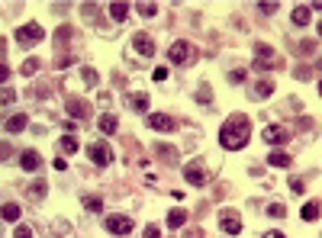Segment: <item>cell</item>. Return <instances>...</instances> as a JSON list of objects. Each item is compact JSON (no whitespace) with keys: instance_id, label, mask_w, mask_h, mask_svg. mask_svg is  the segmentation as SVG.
Wrapping results in <instances>:
<instances>
[{"instance_id":"cell-1","label":"cell","mask_w":322,"mask_h":238,"mask_svg":"<svg viewBox=\"0 0 322 238\" xmlns=\"http://www.w3.org/2000/svg\"><path fill=\"white\" fill-rule=\"evenodd\" d=\"M248 135H251V119L245 113H236V116L225 119V126L219 132V145L229 148V152H239V148H245Z\"/></svg>"},{"instance_id":"cell-2","label":"cell","mask_w":322,"mask_h":238,"mask_svg":"<svg viewBox=\"0 0 322 238\" xmlns=\"http://www.w3.org/2000/svg\"><path fill=\"white\" fill-rule=\"evenodd\" d=\"M190 58H194V45H190L187 39L171 42V49H168V61H171V65H187Z\"/></svg>"},{"instance_id":"cell-3","label":"cell","mask_w":322,"mask_h":238,"mask_svg":"<svg viewBox=\"0 0 322 238\" xmlns=\"http://www.w3.org/2000/svg\"><path fill=\"white\" fill-rule=\"evenodd\" d=\"M45 39V26L39 23H26V26H16V42H23V45H32V42Z\"/></svg>"},{"instance_id":"cell-4","label":"cell","mask_w":322,"mask_h":238,"mask_svg":"<svg viewBox=\"0 0 322 238\" xmlns=\"http://www.w3.org/2000/svg\"><path fill=\"white\" fill-rule=\"evenodd\" d=\"M87 155H90V161L97 167H107L113 161V148L107 142H90V145H87Z\"/></svg>"},{"instance_id":"cell-5","label":"cell","mask_w":322,"mask_h":238,"mask_svg":"<svg viewBox=\"0 0 322 238\" xmlns=\"http://www.w3.org/2000/svg\"><path fill=\"white\" fill-rule=\"evenodd\" d=\"M219 225L225 235H242V216L236 213V209H222L219 213Z\"/></svg>"},{"instance_id":"cell-6","label":"cell","mask_w":322,"mask_h":238,"mask_svg":"<svg viewBox=\"0 0 322 238\" xmlns=\"http://www.w3.org/2000/svg\"><path fill=\"white\" fill-rule=\"evenodd\" d=\"M255 52H258V61H255L258 68H281V58H274V49L267 42H258Z\"/></svg>"},{"instance_id":"cell-7","label":"cell","mask_w":322,"mask_h":238,"mask_svg":"<svg viewBox=\"0 0 322 238\" xmlns=\"http://www.w3.org/2000/svg\"><path fill=\"white\" fill-rule=\"evenodd\" d=\"M184 177H187L190 187H203V183H206V167L200 164V161H190L184 167Z\"/></svg>"},{"instance_id":"cell-8","label":"cell","mask_w":322,"mask_h":238,"mask_svg":"<svg viewBox=\"0 0 322 238\" xmlns=\"http://www.w3.org/2000/svg\"><path fill=\"white\" fill-rule=\"evenodd\" d=\"M107 232L129 235V232H132V219H129V216H107Z\"/></svg>"},{"instance_id":"cell-9","label":"cell","mask_w":322,"mask_h":238,"mask_svg":"<svg viewBox=\"0 0 322 238\" xmlns=\"http://www.w3.org/2000/svg\"><path fill=\"white\" fill-rule=\"evenodd\" d=\"M149 126H152L155 132H174V129H177V122H174L168 113H152V116H149Z\"/></svg>"},{"instance_id":"cell-10","label":"cell","mask_w":322,"mask_h":238,"mask_svg":"<svg viewBox=\"0 0 322 238\" xmlns=\"http://www.w3.org/2000/svg\"><path fill=\"white\" fill-rule=\"evenodd\" d=\"M132 49L139 52V55H145V58H152V55H155V42H152V36H149V32H135Z\"/></svg>"},{"instance_id":"cell-11","label":"cell","mask_w":322,"mask_h":238,"mask_svg":"<svg viewBox=\"0 0 322 238\" xmlns=\"http://www.w3.org/2000/svg\"><path fill=\"white\" fill-rule=\"evenodd\" d=\"M68 116H74V119H87V116H90V103L81 100V97H71V100H68Z\"/></svg>"},{"instance_id":"cell-12","label":"cell","mask_w":322,"mask_h":238,"mask_svg":"<svg viewBox=\"0 0 322 238\" xmlns=\"http://www.w3.org/2000/svg\"><path fill=\"white\" fill-rule=\"evenodd\" d=\"M261 135H264V142H267V145H284L287 138H290V132L281 129V126H267L264 132H261Z\"/></svg>"},{"instance_id":"cell-13","label":"cell","mask_w":322,"mask_h":238,"mask_svg":"<svg viewBox=\"0 0 322 238\" xmlns=\"http://www.w3.org/2000/svg\"><path fill=\"white\" fill-rule=\"evenodd\" d=\"M7 132H13V135H20V132H26V126H29V119H26V113H16V116H10L4 122Z\"/></svg>"},{"instance_id":"cell-14","label":"cell","mask_w":322,"mask_h":238,"mask_svg":"<svg viewBox=\"0 0 322 238\" xmlns=\"http://www.w3.org/2000/svg\"><path fill=\"white\" fill-rule=\"evenodd\" d=\"M39 164H42V158H39V152H32V148H26V152L20 155V167H23V171H36Z\"/></svg>"},{"instance_id":"cell-15","label":"cell","mask_w":322,"mask_h":238,"mask_svg":"<svg viewBox=\"0 0 322 238\" xmlns=\"http://www.w3.org/2000/svg\"><path fill=\"white\" fill-rule=\"evenodd\" d=\"M267 164H271V167H290L293 158L287 152H271V155H267Z\"/></svg>"},{"instance_id":"cell-16","label":"cell","mask_w":322,"mask_h":238,"mask_svg":"<svg viewBox=\"0 0 322 238\" xmlns=\"http://www.w3.org/2000/svg\"><path fill=\"white\" fill-rule=\"evenodd\" d=\"M97 126H100V132H107V135H113V132H116V126H119V119L113 116V113H103Z\"/></svg>"},{"instance_id":"cell-17","label":"cell","mask_w":322,"mask_h":238,"mask_svg":"<svg viewBox=\"0 0 322 238\" xmlns=\"http://www.w3.org/2000/svg\"><path fill=\"white\" fill-rule=\"evenodd\" d=\"M303 219H306V222H316L319 219V200H309L306 206H303V213H300Z\"/></svg>"},{"instance_id":"cell-18","label":"cell","mask_w":322,"mask_h":238,"mask_svg":"<svg viewBox=\"0 0 322 238\" xmlns=\"http://www.w3.org/2000/svg\"><path fill=\"white\" fill-rule=\"evenodd\" d=\"M184 222H187V209H171L168 213V225L171 228H180Z\"/></svg>"},{"instance_id":"cell-19","label":"cell","mask_w":322,"mask_h":238,"mask_svg":"<svg viewBox=\"0 0 322 238\" xmlns=\"http://www.w3.org/2000/svg\"><path fill=\"white\" fill-rule=\"evenodd\" d=\"M0 216H4L7 222H16V219H20V203H4V209H0Z\"/></svg>"},{"instance_id":"cell-20","label":"cell","mask_w":322,"mask_h":238,"mask_svg":"<svg viewBox=\"0 0 322 238\" xmlns=\"http://www.w3.org/2000/svg\"><path fill=\"white\" fill-rule=\"evenodd\" d=\"M255 90H258V97H271L274 93V77H261Z\"/></svg>"},{"instance_id":"cell-21","label":"cell","mask_w":322,"mask_h":238,"mask_svg":"<svg viewBox=\"0 0 322 238\" xmlns=\"http://www.w3.org/2000/svg\"><path fill=\"white\" fill-rule=\"evenodd\" d=\"M110 16H113L116 23H123L126 16H129V4H113V7H110Z\"/></svg>"},{"instance_id":"cell-22","label":"cell","mask_w":322,"mask_h":238,"mask_svg":"<svg viewBox=\"0 0 322 238\" xmlns=\"http://www.w3.org/2000/svg\"><path fill=\"white\" fill-rule=\"evenodd\" d=\"M309 16H312L309 7H297V10H293V23H297V26H306V23H309Z\"/></svg>"},{"instance_id":"cell-23","label":"cell","mask_w":322,"mask_h":238,"mask_svg":"<svg viewBox=\"0 0 322 238\" xmlns=\"http://www.w3.org/2000/svg\"><path fill=\"white\" fill-rule=\"evenodd\" d=\"M149 93H132V110H139V113H145L149 110Z\"/></svg>"},{"instance_id":"cell-24","label":"cell","mask_w":322,"mask_h":238,"mask_svg":"<svg viewBox=\"0 0 322 238\" xmlns=\"http://www.w3.org/2000/svg\"><path fill=\"white\" fill-rule=\"evenodd\" d=\"M58 148H62L65 155H74V152H77V138H74V135H65L62 142H58Z\"/></svg>"},{"instance_id":"cell-25","label":"cell","mask_w":322,"mask_h":238,"mask_svg":"<svg viewBox=\"0 0 322 238\" xmlns=\"http://www.w3.org/2000/svg\"><path fill=\"white\" fill-rule=\"evenodd\" d=\"M84 206L90 209V213H100V209H103V200H100V197H84Z\"/></svg>"},{"instance_id":"cell-26","label":"cell","mask_w":322,"mask_h":238,"mask_svg":"<svg viewBox=\"0 0 322 238\" xmlns=\"http://www.w3.org/2000/svg\"><path fill=\"white\" fill-rule=\"evenodd\" d=\"M39 65H42L39 58H29V61H23V68H20V71H23V74H36V71H39Z\"/></svg>"},{"instance_id":"cell-27","label":"cell","mask_w":322,"mask_h":238,"mask_svg":"<svg viewBox=\"0 0 322 238\" xmlns=\"http://www.w3.org/2000/svg\"><path fill=\"white\" fill-rule=\"evenodd\" d=\"M135 10H139V13H142V16H145V20H152V16H155V13H158V7H155V4H139V7H135Z\"/></svg>"},{"instance_id":"cell-28","label":"cell","mask_w":322,"mask_h":238,"mask_svg":"<svg viewBox=\"0 0 322 238\" xmlns=\"http://www.w3.org/2000/svg\"><path fill=\"white\" fill-rule=\"evenodd\" d=\"M81 77H84V84H87V87L97 84V71H94V68H81Z\"/></svg>"},{"instance_id":"cell-29","label":"cell","mask_w":322,"mask_h":238,"mask_svg":"<svg viewBox=\"0 0 322 238\" xmlns=\"http://www.w3.org/2000/svg\"><path fill=\"white\" fill-rule=\"evenodd\" d=\"M29 197H45V180H36V183H32V187H29Z\"/></svg>"},{"instance_id":"cell-30","label":"cell","mask_w":322,"mask_h":238,"mask_svg":"<svg viewBox=\"0 0 322 238\" xmlns=\"http://www.w3.org/2000/svg\"><path fill=\"white\" fill-rule=\"evenodd\" d=\"M13 100H16V90H10V87H4V90H0V103L7 107V103H13Z\"/></svg>"},{"instance_id":"cell-31","label":"cell","mask_w":322,"mask_h":238,"mask_svg":"<svg viewBox=\"0 0 322 238\" xmlns=\"http://www.w3.org/2000/svg\"><path fill=\"white\" fill-rule=\"evenodd\" d=\"M267 216H274V219H284V216H287V209L281 206V203H274V206H267Z\"/></svg>"},{"instance_id":"cell-32","label":"cell","mask_w":322,"mask_h":238,"mask_svg":"<svg viewBox=\"0 0 322 238\" xmlns=\"http://www.w3.org/2000/svg\"><path fill=\"white\" fill-rule=\"evenodd\" d=\"M13 238H32V228L29 225H16L13 228Z\"/></svg>"},{"instance_id":"cell-33","label":"cell","mask_w":322,"mask_h":238,"mask_svg":"<svg viewBox=\"0 0 322 238\" xmlns=\"http://www.w3.org/2000/svg\"><path fill=\"white\" fill-rule=\"evenodd\" d=\"M290 190L293 193H303V190H306V180H303V177H290Z\"/></svg>"},{"instance_id":"cell-34","label":"cell","mask_w":322,"mask_h":238,"mask_svg":"<svg viewBox=\"0 0 322 238\" xmlns=\"http://www.w3.org/2000/svg\"><path fill=\"white\" fill-rule=\"evenodd\" d=\"M10 158H13V148L7 142H0V161H10Z\"/></svg>"},{"instance_id":"cell-35","label":"cell","mask_w":322,"mask_h":238,"mask_svg":"<svg viewBox=\"0 0 322 238\" xmlns=\"http://www.w3.org/2000/svg\"><path fill=\"white\" fill-rule=\"evenodd\" d=\"M300 52H303V55H312V52H316V39H306L300 45Z\"/></svg>"},{"instance_id":"cell-36","label":"cell","mask_w":322,"mask_h":238,"mask_svg":"<svg viewBox=\"0 0 322 238\" xmlns=\"http://www.w3.org/2000/svg\"><path fill=\"white\" fill-rule=\"evenodd\" d=\"M158 155H161V158H177V152H174L171 145H158Z\"/></svg>"},{"instance_id":"cell-37","label":"cell","mask_w":322,"mask_h":238,"mask_svg":"<svg viewBox=\"0 0 322 238\" xmlns=\"http://www.w3.org/2000/svg\"><path fill=\"white\" fill-rule=\"evenodd\" d=\"M229 81H232V84H242V81H245V71H242V68H236V71L229 74Z\"/></svg>"},{"instance_id":"cell-38","label":"cell","mask_w":322,"mask_h":238,"mask_svg":"<svg viewBox=\"0 0 322 238\" xmlns=\"http://www.w3.org/2000/svg\"><path fill=\"white\" fill-rule=\"evenodd\" d=\"M200 97H203V103H210V97H213V90H210V84H200Z\"/></svg>"},{"instance_id":"cell-39","label":"cell","mask_w":322,"mask_h":238,"mask_svg":"<svg viewBox=\"0 0 322 238\" xmlns=\"http://www.w3.org/2000/svg\"><path fill=\"white\" fill-rule=\"evenodd\" d=\"M145 238H161V228L158 225H149V228H145Z\"/></svg>"},{"instance_id":"cell-40","label":"cell","mask_w":322,"mask_h":238,"mask_svg":"<svg viewBox=\"0 0 322 238\" xmlns=\"http://www.w3.org/2000/svg\"><path fill=\"white\" fill-rule=\"evenodd\" d=\"M281 10V4H261V13H277Z\"/></svg>"},{"instance_id":"cell-41","label":"cell","mask_w":322,"mask_h":238,"mask_svg":"<svg viewBox=\"0 0 322 238\" xmlns=\"http://www.w3.org/2000/svg\"><path fill=\"white\" fill-rule=\"evenodd\" d=\"M155 81H168V68H155Z\"/></svg>"},{"instance_id":"cell-42","label":"cell","mask_w":322,"mask_h":238,"mask_svg":"<svg viewBox=\"0 0 322 238\" xmlns=\"http://www.w3.org/2000/svg\"><path fill=\"white\" fill-rule=\"evenodd\" d=\"M7 77H10V68H7V65H4V61H0V84H4V81H7Z\"/></svg>"},{"instance_id":"cell-43","label":"cell","mask_w":322,"mask_h":238,"mask_svg":"<svg viewBox=\"0 0 322 238\" xmlns=\"http://www.w3.org/2000/svg\"><path fill=\"white\" fill-rule=\"evenodd\" d=\"M68 32H71V29H68V26H62V29H58V36H55V39H58V42H65V39H68Z\"/></svg>"},{"instance_id":"cell-44","label":"cell","mask_w":322,"mask_h":238,"mask_svg":"<svg viewBox=\"0 0 322 238\" xmlns=\"http://www.w3.org/2000/svg\"><path fill=\"white\" fill-rule=\"evenodd\" d=\"M261 238H284V232H264Z\"/></svg>"}]
</instances>
